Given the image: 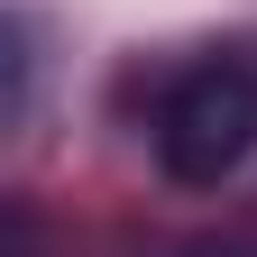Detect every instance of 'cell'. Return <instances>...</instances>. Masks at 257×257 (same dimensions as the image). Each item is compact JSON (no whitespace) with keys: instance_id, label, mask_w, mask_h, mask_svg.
<instances>
[{"instance_id":"1","label":"cell","mask_w":257,"mask_h":257,"mask_svg":"<svg viewBox=\"0 0 257 257\" xmlns=\"http://www.w3.org/2000/svg\"><path fill=\"white\" fill-rule=\"evenodd\" d=\"M248 156H257V74L239 55L184 64L156 101V166L184 193H220Z\"/></svg>"},{"instance_id":"2","label":"cell","mask_w":257,"mask_h":257,"mask_svg":"<svg viewBox=\"0 0 257 257\" xmlns=\"http://www.w3.org/2000/svg\"><path fill=\"white\" fill-rule=\"evenodd\" d=\"M0 230H10V257H37V220H28V202L0 211Z\"/></svg>"}]
</instances>
